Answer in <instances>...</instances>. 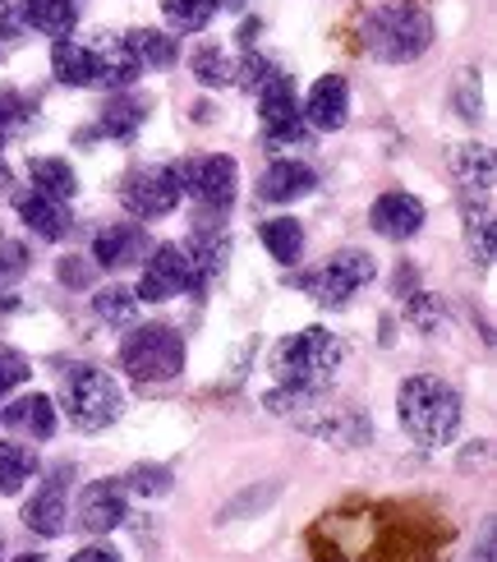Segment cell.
<instances>
[{
    "label": "cell",
    "mask_w": 497,
    "mask_h": 562,
    "mask_svg": "<svg viewBox=\"0 0 497 562\" xmlns=\"http://www.w3.org/2000/svg\"><path fill=\"white\" fill-rule=\"evenodd\" d=\"M396 415L415 442L442 448L461 429V392L447 379H438V373H415L396 392Z\"/></svg>",
    "instance_id": "1"
},
{
    "label": "cell",
    "mask_w": 497,
    "mask_h": 562,
    "mask_svg": "<svg viewBox=\"0 0 497 562\" xmlns=\"http://www.w3.org/2000/svg\"><path fill=\"white\" fill-rule=\"evenodd\" d=\"M341 360H346V346L337 333H327V327H304V333L286 337L272 350V373L281 379V387L323 392L331 379H337Z\"/></svg>",
    "instance_id": "2"
},
{
    "label": "cell",
    "mask_w": 497,
    "mask_h": 562,
    "mask_svg": "<svg viewBox=\"0 0 497 562\" xmlns=\"http://www.w3.org/2000/svg\"><path fill=\"white\" fill-rule=\"evenodd\" d=\"M429 42H433V19L419 5H410V0H392V5L364 19V46L387 65L419 60L429 52Z\"/></svg>",
    "instance_id": "3"
},
{
    "label": "cell",
    "mask_w": 497,
    "mask_h": 562,
    "mask_svg": "<svg viewBox=\"0 0 497 562\" xmlns=\"http://www.w3.org/2000/svg\"><path fill=\"white\" fill-rule=\"evenodd\" d=\"M60 406L69 415V425L83 429V434H102L111 429L125 411V396L121 383L111 379L106 369H92V364H75L60 383Z\"/></svg>",
    "instance_id": "4"
},
{
    "label": "cell",
    "mask_w": 497,
    "mask_h": 562,
    "mask_svg": "<svg viewBox=\"0 0 497 562\" xmlns=\"http://www.w3.org/2000/svg\"><path fill=\"white\" fill-rule=\"evenodd\" d=\"M121 364L138 383H171L184 369V341L176 327H166V323L129 327V337L121 341Z\"/></svg>",
    "instance_id": "5"
},
{
    "label": "cell",
    "mask_w": 497,
    "mask_h": 562,
    "mask_svg": "<svg viewBox=\"0 0 497 562\" xmlns=\"http://www.w3.org/2000/svg\"><path fill=\"white\" fill-rule=\"evenodd\" d=\"M369 281H373L369 254L364 249H341V254H331L318 272H304L300 286L309 291L318 304H346L360 286H369Z\"/></svg>",
    "instance_id": "6"
},
{
    "label": "cell",
    "mask_w": 497,
    "mask_h": 562,
    "mask_svg": "<svg viewBox=\"0 0 497 562\" xmlns=\"http://www.w3.org/2000/svg\"><path fill=\"white\" fill-rule=\"evenodd\" d=\"M235 180H240V171H235V161L222 157V153L180 161V184H184V194L194 199L203 213H226V207L235 203Z\"/></svg>",
    "instance_id": "7"
},
{
    "label": "cell",
    "mask_w": 497,
    "mask_h": 562,
    "mask_svg": "<svg viewBox=\"0 0 497 562\" xmlns=\"http://www.w3.org/2000/svg\"><path fill=\"white\" fill-rule=\"evenodd\" d=\"M258 111H263V134L272 148H286V144H300L304 138V115H300V102H295V83L272 69V75L258 83Z\"/></svg>",
    "instance_id": "8"
},
{
    "label": "cell",
    "mask_w": 497,
    "mask_h": 562,
    "mask_svg": "<svg viewBox=\"0 0 497 562\" xmlns=\"http://www.w3.org/2000/svg\"><path fill=\"white\" fill-rule=\"evenodd\" d=\"M199 295V277H194V263H189V254L184 245H157L153 249V259L144 268V277H138V300H148V304H161V300H171V295Z\"/></svg>",
    "instance_id": "9"
},
{
    "label": "cell",
    "mask_w": 497,
    "mask_h": 562,
    "mask_svg": "<svg viewBox=\"0 0 497 562\" xmlns=\"http://www.w3.org/2000/svg\"><path fill=\"white\" fill-rule=\"evenodd\" d=\"M184 194V184H180V167H144V171H134L125 180V190H121V203L129 207L134 217H166V213H176V203Z\"/></svg>",
    "instance_id": "10"
},
{
    "label": "cell",
    "mask_w": 497,
    "mask_h": 562,
    "mask_svg": "<svg viewBox=\"0 0 497 562\" xmlns=\"http://www.w3.org/2000/svg\"><path fill=\"white\" fill-rule=\"evenodd\" d=\"M369 226L377 231L383 240H410L419 236V226H423V203L406 190H392V194H377L373 207H369Z\"/></svg>",
    "instance_id": "11"
},
{
    "label": "cell",
    "mask_w": 497,
    "mask_h": 562,
    "mask_svg": "<svg viewBox=\"0 0 497 562\" xmlns=\"http://www.w3.org/2000/svg\"><path fill=\"white\" fill-rule=\"evenodd\" d=\"M23 526H29L33 535H42V540H60V535L69 530V507H65V471L56 480H46L37 494L23 503Z\"/></svg>",
    "instance_id": "12"
},
{
    "label": "cell",
    "mask_w": 497,
    "mask_h": 562,
    "mask_svg": "<svg viewBox=\"0 0 497 562\" xmlns=\"http://www.w3.org/2000/svg\"><path fill=\"white\" fill-rule=\"evenodd\" d=\"M129 517V507H125V488L115 484V480H98V484H88L83 488V498H79V526L88 535H106L115 530Z\"/></svg>",
    "instance_id": "13"
},
{
    "label": "cell",
    "mask_w": 497,
    "mask_h": 562,
    "mask_svg": "<svg viewBox=\"0 0 497 562\" xmlns=\"http://www.w3.org/2000/svg\"><path fill=\"white\" fill-rule=\"evenodd\" d=\"M14 207H19V217H23V226L33 231V236H42V240H65L69 236V207H65V199H52V194H42V190H23V194H14Z\"/></svg>",
    "instance_id": "14"
},
{
    "label": "cell",
    "mask_w": 497,
    "mask_h": 562,
    "mask_svg": "<svg viewBox=\"0 0 497 562\" xmlns=\"http://www.w3.org/2000/svg\"><path fill=\"white\" fill-rule=\"evenodd\" d=\"M144 254H148V236L134 222L106 226L92 240V263H102V268H134V263H144Z\"/></svg>",
    "instance_id": "15"
},
{
    "label": "cell",
    "mask_w": 497,
    "mask_h": 562,
    "mask_svg": "<svg viewBox=\"0 0 497 562\" xmlns=\"http://www.w3.org/2000/svg\"><path fill=\"white\" fill-rule=\"evenodd\" d=\"M304 121H309L314 130H341L346 121H350V88H346V79L341 75H327V79H318L314 88H309V102H304Z\"/></svg>",
    "instance_id": "16"
},
{
    "label": "cell",
    "mask_w": 497,
    "mask_h": 562,
    "mask_svg": "<svg viewBox=\"0 0 497 562\" xmlns=\"http://www.w3.org/2000/svg\"><path fill=\"white\" fill-rule=\"evenodd\" d=\"M314 167H304V161H272V167L263 171V180H258V199L263 203H295L304 194H314Z\"/></svg>",
    "instance_id": "17"
},
{
    "label": "cell",
    "mask_w": 497,
    "mask_h": 562,
    "mask_svg": "<svg viewBox=\"0 0 497 562\" xmlns=\"http://www.w3.org/2000/svg\"><path fill=\"white\" fill-rule=\"evenodd\" d=\"M52 75L69 88H92L98 83V56H92V46L83 42H69V37H56L52 46Z\"/></svg>",
    "instance_id": "18"
},
{
    "label": "cell",
    "mask_w": 497,
    "mask_h": 562,
    "mask_svg": "<svg viewBox=\"0 0 497 562\" xmlns=\"http://www.w3.org/2000/svg\"><path fill=\"white\" fill-rule=\"evenodd\" d=\"M92 56H98V83H106V88H129L138 75H144V65L134 60L125 37H102L92 46Z\"/></svg>",
    "instance_id": "19"
},
{
    "label": "cell",
    "mask_w": 497,
    "mask_h": 562,
    "mask_svg": "<svg viewBox=\"0 0 497 562\" xmlns=\"http://www.w3.org/2000/svg\"><path fill=\"white\" fill-rule=\"evenodd\" d=\"M456 184H461V194L470 203L479 199V207H488V199H493V153L479 148V144L461 148L456 153Z\"/></svg>",
    "instance_id": "20"
},
{
    "label": "cell",
    "mask_w": 497,
    "mask_h": 562,
    "mask_svg": "<svg viewBox=\"0 0 497 562\" xmlns=\"http://www.w3.org/2000/svg\"><path fill=\"white\" fill-rule=\"evenodd\" d=\"M0 419H5L10 429L19 434H33V438H52L56 434V406H52V396H19V402H10L5 411H0Z\"/></svg>",
    "instance_id": "21"
},
{
    "label": "cell",
    "mask_w": 497,
    "mask_h": 562,
    "mask_svg": "<svg viewBox=\"0 0 497 562\" xmlns=\"http://www.w3.org/2000/svg\"><path fill=\"white\" fill-rule=\"evenodd\" d=\"M23 23H33L37 33L65 37L79 23V0H23Z\"/></svg>",
    "instance_id": "22"
},
{
    "label": "cell",
    "mask_w": 497,
    "mask_h": 562,
    "mask_svg": "<svg viewBox=\"0 0 497 562\" xmlns=\"http://www.w3.org/2000/svg\"><path fill=\"white\" fill-rule=\"evenodd\" d=\"M263 245L276 263L295 268L300 254H304V226L295 217H272V222H263Z\"/></svg>",
    "instance_id": "23"
},
{
    "label": "cell",
    "mask_w": 497,
    "mask_h": 562,
    "mask_svg": "<svg viewBox=\"0 0 497 562\" xmlns=\"http://www.w3.org/2000/svg\"><path fill=\"white\" fill-rule=\"evenodd\" d=\"M29 176H33V190L52 194V199H75V190H79L75 167L60 161V157H37L33 167H29Z\"/></svg>",
    "instance_id": "24"
},
{
    "label": "cell",
    "mask_w": 497,
    "mask_h": 562,
    "mask_svg": "<svg viewBox=\"0 0 497 562\" xmlns=\"http://www.w3.org/2000/svg\"><path fill=\"white\" fill-rule=\"evenodd\" d=\"M125 42H129L134 60H138V65H153V69L176 65V56H180L176 37H166V33H157V29H134V33H125Z\"/></svg>",
    "instance_id": "25"
},
{
    "label": "cell",
    "mask_w": 497,
    "mask_h": 562,
    "mask_svg": "<svg viewBox=\"0 0 497 562\" xmlns=\"http://www.w3.org/2000/svg\"><path fill=\"white\" fill-rule=\"evenodd\" d=\"M33 452L23 442H0V494H19L33 475Z\"/></svg>",
    "instance_id": "26"
},
{
    "label": "cell",
    "mask_w": 497,
    "mask_h": 562,
    "mask_svg": "<svg viewBox=\"0 0 497 562\" xmlns=\"http://www.w3.org/2000/svg\"><path fill=\"white\" fill-rule=\"evenodd\" d=\"M161 14L176 33H199L217 14V0H161Z\"/></svg>",
    "instance_id": "27"
},
{
    "label": "cell",
    "mask_w": 497,
    "mask_h": 562,
    "mask_svg": "<svg viewBox=\"0 0 497 562\" xmlns=\"http://www.w3.org/2000/svg\"><path fill=\"white\" fill-rule=\"evenodd\" d=\"M92 310H98V318H106L115 327H129L134 314H138V295L129 286H102L98 295H92Z\"/></svg>",
    "instance_id": "28"
},
{
    "label": "cell",
    "mask_w": 497,
    "mask_h": 562,
    "mask_svg": "<svg viewBox=\"0 0 497 562\" xmlns=\"http://www.w3.org/2000/svg\"><path fill=\"white\" fill-rule=\"evenodd\" d=\"M144 115H148V106H144V102H134V98H115V102L102 111V134H111V138H134V130L144 125Z\"/></svg>",
    "instance_id": "29"
},
{
    "label": "cell",
    "mask_w": 497,
    "mask_h": 562,
    "mask_svg": "<svg viewBox=\"0 0 497 562\" xmlns=\"http://www.w3.org/2000/svg\"><path fill=\"white\" fill-rule=\"evenodd\" d=\"M189 69H194V79H199L203 88H226V83L235 79V65L217 52V46H203V52L189 56Z\"/></svg>",
    "instance_id": "30"
},
{
    "label": "cell",
    "mask_w": 497,
    "mask_h": 562,
    "mask_svg": "<svg viewBox=\"0 0 497 562\" xmlns=\"http://www.w3.org/2000/svg\"><path fill=\"white\" fill-rule=\"evenodd\" d=\"M465 245H470V259H475L479 268H493V213L488 207H470V231H465Z\"/></svg>",
    "instance_id": "31"
},
{
    "label": "cell",
    "mask_w": 497,
    "mask_h": 562,
    "mask_svg": "<svg viewBox=\"0 0 497 562\" xmlns=\"http://www.w3.org/2000/svg\"><path fill=\"white\" fill-rule=\"evenodd\" d=\"M129 480V488L138 498H161V494H171V471H166V465H134V471L125 475Z\"/></svg>",
    "instance_id": "32"
},
{
    "label": "cell",
    "mask_w": 497,
    "mask_h": 562,
    "mask_svg": "<svg viewBox=\"0 0 497 562\" xmlns=\"http://www.w3.org/2000/svg\"><path fill=\"white\" fill-rule=\"evenodd\" d=\"M33 379V364L19 356V350H10V346H0V396L5 392H14L19 383H29Z\"/></svg>",
    "instance_id": "33"
},
{
    "label": "cell",
    "mask_w": 497,
    "mask_h": 562,
    "mask_svg": "<svg viewBox=\"0 0 497 562\" xmlns=\"http://www.w3.org/2000/svg\"><path fill=\"white\" fill-rule=\"evenodd\" d=\"M456 115L461 121H479V79H475V69H461V79H456Z\"/></svg>",
    "instance_id": "34"
},
{
    "label": "cell",
    "mask_w": 497,
    "mask_h": 562,
    "mask_svg": "<svg viewBox=\"0 0 497 562\" xmlns=\"http://www.w3.org/2000/svg\"><path fill=\"white\" fill-rule=\"evenodd\" d=\"M23 272H29V249L19 240H0V286H10Z\"/></svg>",
    "instance_id": "35"
},
{
    "label": "cell",
    "mask_w": 497,
    "mask_h": 562,
    "mask_svg": "<svg viewBox=\"0 0 497 562\" xmlns=\"http://www.w3.org/2000/svg\"><path fill=\"white\" fill-rule=\"evenodd\" d=\"M33 106L23 102V92H14V88H5L0 92V130H10V125H19L23 115H29Z\"/></svg>",
    "instance_id": "36"
},
{
    "label": "cell",
    "mask_w": 497,
    "mask_h": 562,
    "mask_svg": "<svg viewBox=\"0 0 497 562\" xmlns=\"http://www.w3.org/2000/svg\"><path fill=\"white\" fill-rule=\"evenodd\" d=\"M235 75H240V83H245V88H253V83H263V79L272 75V65H268L263 56H249L240 69H235Z\"/></svg>",
    "instance_id": "37"
},
{
    "label": "cell",
    "mask_w": 497,
    "mask_h": 562,
    "mask_svg": "<svg viewBox=\"0 0 497 562\" xmlns=\"http://www.w3.org/2000/svg\"><path fill=\"white\" fill-rule=\"evenodd\" d=\"M69 562H125V558L115 553L111 544H88V549H79V553L69 558Z\"/></svg>",
    "instance_id": "38"
},
{
    "label": "cell",
    "mask_w": 497,
    "mask_h": 562,
    "mask_svg": "<svg viewBox=\"0 0 497 562\" xmlns=\"http://www.w3.org/2000/svg\"><path fill=\"white\" fill-rule=\"evenodd\" d=\"M60 281H65V286H88L92 272H88L79 259H65V263H60Z\"/></svg>",
    "instance_id": "39"
},
{
    "label": "cell",
    "mask_w": 497,
    "mask_h": 562,
    "mask_svg": "<svg viewBox=\"0 0 497 562\" xmlns=\"http://www.w3.org/2000/svg\"><path fill=\"white\" fill-rule=\"evenodd\" d=\"M10 33H14V10H10V0H0V42Z\"/></svg>",
    "instance_id": "40"
},
{
    "label": "cell",
    "mask_w": 497,
    "mask_h": 562,
    "mask_svg": "<svg viewBox=\"0 0 497 562\" xmlns=\"http://www.w3.org/2000/svg\"><path fill=\"white\" fill-rule=\"evenodd\" d=\"M475 562H493V530H484V544H479V558Z\"/></svg>",
    "instance_id": "41"
},
{
    "label": "cell",
    "mask_w": 497,
    "mask_h": 562,
    "mask_svg": "<svg viewBox=\"0 0 497 562\" xmlns=\"http://www.w3.org/2000/svg\"><path fill=\"white\" fill-rule=\"evenodd\" d=\"M258 29H263V23H258V19H253V23H245V29H240V42H245V46H253V37H258Z\"/></svg>",
    "instance_id": "42"
},
{
    "label": "cell",
    "mask_w": 497,
    "mask_h": 562,
    "mask_svg": "<svg viewBox=\"0 0 497 562\" xmlns=\"http://www.w3.org/2000/svg\"><path fill=\"white\" fill-rule=\"evenodd\" d=\"M5 184H10V171H5V161H0V190H5Z\"/></svg>",
    "instance_id": "43"
},
{
    "label": "cell",
    "mask_w": 497,
    "mask_h": 562,
    "mask_svg": "<svg viewBox=\"0 0 497 562\" xmlns=\"http://www.w3.org/2000/svg\"><path fill=\"white\" fill-rule=\"evenodd\" d=\"M222 5H226V10H245V0H222Z\"/></svg>",
    "instance_id": "44"
},
{
    "label": "cell",
    "mask_w": 497,
    "mask_h": 562,
    "mask_svg": "<svg viewBox=\"0 0 497 562\" xmlns=\"http://www.w3.org/2000/svg\"><path fill=\"white\" fill-rule=\"evenodd\" d=\"M19 562H42V553H23V558H19Z\"/></svg>",
    "instance_id": "45"
}]
</instances>
